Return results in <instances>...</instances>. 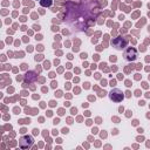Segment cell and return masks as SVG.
Segmentation results:
<instances>
[{
	"label": "cell",
	"mask_w": 150,
	"mask_h": 150,
	"mask_svg": "<svg viewBox=\"0 0 150 150\" xmlns=\"http://www.w3.org/2000/svg\"><path fill=\"white\" fill-rule=\"evenodd\" d=\"M123 56H124V59H125L127 61H134V60L137 57V50H136L135 48H132V47H129V48L124 52Z\"/></svg>",
	"instance_id": "3957f363"
},
{
	"label": "cell",
	"mask_w": 150,
	"mask_h": 150,
	"mask_svg": "<svg viewBox=\"0 0 150 150\" xmlns=\"http://www.w3.org/2000/svg\"><path fill=\"white\" fill-rule=\"evenodd\" d=\"M112 46L116 49H123L127 46V40L124 38H122V36H118V38L112 40Z\"/></svg>",
	"instance_id": "277c9868"
},
{
	"label": "cell",
	"mask_w": 150,
	"mask_h": 150,
	"mask_svg": "<svg viewBox=\"0 0 150 150\" xmlns=\"http://www.w3.org/2000/svg\"><path fill=\"white\" fill-rule=\"evenodd\" d=\"M50 4H52V0H46V1H41V5L42 6H50Z\"/></svg>",
	"instance_id": "5b68a950"
},
{
	"label": "cell",
	"mask_w": 150,
	"mask_h": 150,
	"mask_svg": "<svg viewBox=\"0 0 150 150\" xmlns=\"http://www.w3.org/2000/svg\"><path fill=\"white\" fill-rule=\"evenodd\" d=\"M109 97H110V100L114 101V102H121L124 96H123V94H122V91H121L120 89L115 88V89H112V90L109 93Z\"/></svg>",
	"instance_id": "7a4b0ae2"
},
{
	"label": "cell",
	"mask_w": 150,
	"mask_h": 150,
	"mask_svg": "<svg viewBox=\"0 0 150 150\" xmlns=\"http://www.w3.org/2000/svg\"><path fill=\"white\" fill-rule=\"evenodd\" d=\"M33 143H34L33 137H32V136H28V135L22 136V137L19 139V145H20V148H22V149L30 148V146L33 145Z\"/></svg>",
	"instance_id": "6da1fadb"
}]
</instances>
